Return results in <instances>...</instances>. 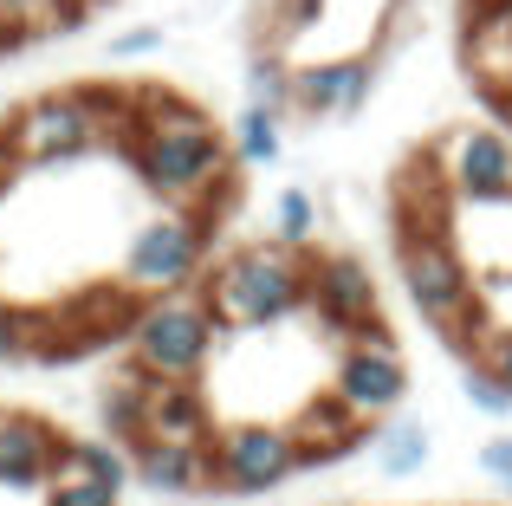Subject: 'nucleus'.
<instances>
[{
    "instance_id": "nucleus-14",
    "label": "nucleus",
    "mask_w": 512,
    "mask_h": 506,
    "mask_svg": "<svg viewBox=\"0 0 512 506\" xmlns=\"http://www.w3.org/2000/svg\"><path fill=\"white\" fill-rule=\"evenodd\" d=\"M286 429H292V448H299V468H325V461H344L363 448V416H350L338 396L305 403Z\"/></svg>"
},
{
    "instance_id": "nucleus-3",
    "label": "nucleus",
    "mask_w": 512,
    "mask_h": 506,
    "mask_svg": "<svg viewBox=\"0 0 512 506\" xmlns=\"http://www.w3.org/2000/svg\"><path fill=\"white\" fill-rule=\"evenodd\" d=\"M214 338L221 325L201 305V292H156L130 318V364L150 370L156 383H195L214 357Z\"/></svg>"
},
{
    "instance_id": "nucleus-29",
    "label": "nucleus",
    "mask_w": 512,
    "mask_h": 506,
    "mask_svg": "<svg viewBox=\"0 0 512 506\" xmlns=\"http://www.w3.org/2000/svg\"><path fill=\"white\" fill-rule=\"evenodd\" d=\"M493 111H500V124L512 130V98H493Z\"/></svg>"
},
{
    "instance_id": "nucleus-8",
    "label": "nucleus",
    "mask_w": 512,
    "mask_h": 506,
    "mask_svg": "<svg viewBox=\"0 0 512 506\" xmlns=\"http://www.w3.org/2000/svg\"><path fill=\"white\" fill-rule=\"evenodd\" d=\"M208 461H214V487H221V494H266V487H279L286 474H299L292 429H279V422H234V429H214Z\"/></svg>"
},
{
    "instance_id": "nucleus-22",
    "label": "nucleus",
    "mask_w": 512,
    "mask_h": 506,
    "mask_svg": "<svg viewBox=\"0 0 512 506\" xmlns=\"http://www.w3.org/2000/svg\"><path fill=\"white\" fill-rule=\"evenodd\" d=\"M46 506H117V494L98 487V481H85V474H72V468H52L46 474Z\"/></svg>"
},
{
    "instance_id": "nucleus-7",
    "label": "nucleus",
    "mask_w": 512,
    "mask_h": 506,
    "mask_svg": "<svg viewBox=\"0 0 512 506\" xmlns=\"http://www.w3.org/2000/svg\"><path fill=\"white\" fill-rule=\"evenodd\" d=\"M331 396H338L350 416H363V422H383V416H396V409H402V396H409V364H402V351L389 344L383 325L344 338Z\"/></svg>"
},
{
    "instance_id": "nucleus-18",
    "label": "nucleus",
    "mask_w": 512,
    "mask_h": 506,
    "mask_svg": "<svg viewBox=\"0 0 512 506\" xmlns=\"http://www.w3.org/2000/svg\"><path fill=\"white\" fill-rule=\"evenodd\" d=\"M59 468L111 487V494H124V481H130V455L117 442H59Z\"/></svg>"
},
{
    "instance_id": "nucleus-26",
    "label": "nucleus",
    "mask_w": 512,
    "mask_h": 506,
    "mask_svg": "<svg viewBox=\"0 0 512 506\" xmlns=\"http://www.w3.org/2000/svg\"><path fill=\"white\" fill-rule=\"evenodd\" d=\"M156 46H163V33H156V26H130V33L111 39V59H143V52H156Z\"/></svg>"
},
{
    "instance_id": "nucleus-16",
    "label": "nucleus",
    "mask_w": 512,
    "mask_h": 506,
    "mask_svg": "<svg viewBox=\"0 0 512 506\" xmlns=\"http://www.w3.org/2000/svg\"><path fill=\"white\" fill-rule=\"evenodd\" d=\"M98 416H104V429H111L117 448H137V442H143V416H150V370L130 364L117 383H104Z\"/></svg>"
},
{
    "instance_id": "nucleus-21",
    "label": "nucleus",
    "mask_w": 512,
    "mask_h": 506,
    "mask_svg": "<svg viewBox=\"0 0 512 506\" xmlns=\"http://www.w3.org/2000/svg\"><path fill=\"white\" fill-rule=\"evenodd\" d=\"M318 234V202H312V189H279V202H273V241L279 247H305Z\"/></svg>"
},
{
    "instance_id": "nucleus-27",
    "label": "nucleus",
    "mask_w": 512,
    "mask_h": 506,
    "mask_svg": "<svg viewBox=\"0 0 512 506\" xmlns=\"http://www.w3.org/2000/svg\"><path fill=\"white\" fill-rule=\"evenodd\" d=\"M26 344H33V325H26L20 312H7V305H0V357L26 351Z\"/></svg>"
},
{
    "instance_id": "nucleus-11",
    "label": "nucleus",
    "mask_w": 512,
    "mask_h": 506,
    "mask_svg": "<svg viewBox=\"0 0 512 506\" xmlns=\"http://www.w3.org/2000/svg\"><path fill=\"white\" fill-rule=\"evenodd\" d=\"M370 85H376V65L363 59V52H350V59H318V65H299V72H292V104H299L305 117H350V111H363Z\"/></svg>"
},
{
    "instance_id": "nucleus-20",
    "label": "nucleus",
    "mask_w": 512,
    "mask_h": 506,
    "mask_svg": "<svg viewBox=\"0 0 512 506\" xmlns=\"http://www.w3.org/2000/svg\"><path fill=\"white\" fill-rule=\"evenodd\" d=\"M461 351L474 357V364H487L493 377L506 383V396H512V325H493L487 312L467 325V338H461Z\"/></svg>"
},
{
    "instance_id": "nucleus-24",
    "label": "nucleus",
    "mask_w": 512,
    "mask_h": 506,
    "mask_svg": "<svg viewBox=\"0 0 512 506\" xmlns=\"http://www.w3.org/2000/svg\"><path fill=\"white\" fill-rule=\"evenodd\" d=\"M247 91H253V104H273V111H286V104H292V72H286L279 59H253Z\"/></svg>"
},
{
    "instance_id": "nucleus-28",
    "label": "nucleus",
    "mask_w": 512,
    "mask_h": 506,
    "mask_svg": "<svg viewBox=\"0 0 512 506\" xmlns=\"http://www.w3.org/2000/svg\"><path fill=\"white\" fill-rule=\"evenodd\" d=\"M7 182H13V150H7V137H0V202H7Z\"/></svg>"
},
{
    "instance_id": "nucleus-6",
    "label": "nucleus",
    "mask_w": 512,
    "mask_h": 506,
    "mask_svg": "<svg viewBox=\"0 0 512 506\" xmlns=\"http://www.w3.org/2000/svg\"><path fill=\"white\" fill-rule=\"evenodd\" d=\"M208 260V215L201 208H169V215L143 221L124 247V292L156 299V292H182Z\"/></svg>"
},
{
    "instance_id": "nucleus-2",
    "label": "nucleus",
    "mask_w": 512,
    "mask_h": 506,
    "mask_svg": "<svg viewBox=\"0 0 512 506\" xmlns=\"http://www.w3.org/2000/svg\"><path fill=\"white\" fill-rule=\"evenodd\" d=\"M312 299V260L305 247H234L208 279H201V305L214 312L221 331H266L305 312Z\"/></svg>"
},
{
    "instance_id": "nucleus-15",
    "label": "nucleus",
    "mask_w": 512,
    "mask_h": 506,
    "mask_svg": "<svg viewBox=\"0 0 512 506\" xmlns=\"http://www.w3.org/2000/svg\"><path fill=\"white\" fill-rule=\"evenodd\" d=\"M208 442H137L130 448V474H137L150 494H201V487H214Z\"/></svg>"
},
{
    "instance_id": "nucleus-4",
    "label": "nucleus",
    "mask_w": 512,
    "mask_h": 506,
    "mask_svg": "<svg viewBox=\"0 0 512 506\" xmlns=\"http://www.w3.org/2000/svg\"><path fill=\"white\" fill-rule=\"evenodd\" d=\"M124 117H130V104L104 111L98 91H46V98L20 104L0 137H7L13 163H72V156H85L104 137V124H124Z\"/></svg>"
},
{
    "instance_id": "nucleus-10",
    "label": "nucleus",
    "mask_w": 512,
    "mask_h": 506,
    "mask_svg": "<svg viewBox=\"0 0 512 506\" xmlns=\"http://www.w3.org/2000/svg\"><path fill=\"white\" fill-rule=\"evenodd\" d=\"M312 305L318 318H325V331H338V338H357V331L383 325V305H376V279L363 260H350V253H325V260H312Z\"/></svg>"
},
{
    "instance_id": "nucleus-19",
    "label": "nucleus",
    "mask_w": 512,
    "mask_h": 506,
    "mask_svg": "<svg viewBox=\"0 0 512 506\" xmlns=\"http://www.w3.org/2000/svg\"><path fill=\"white\" fill-rule=\"evenodd\" d=\"M234 156L240 163H273L279 156V111L273 104H247L234 117Z\"/></svg>"
},
{
    "instance_id": "nucleus-9",
    "label": "nucleus",
    "mask_w": 512,
    "mask_h": 506,
    "mask_svg": "<svg viewBox=\"0 0 512 506\" xmlns=\"http://www.w3.org/2000/svg\"><path fill=\"white\" fill-rule=\"evenodd\" d=\"M441 182L461 202H512V130L467 124L441 143Z\"/></svg>"
},
{
    "instance_id": "nucleus-25",
    "label": "nucleus",
    "mask_w": 512,
    "mask_h": 506,
    "mask_svg": "<svg viewBox=\"0 0 512 506\" xmlns=\"http://www.w3.org/2000/svg\"><path fill=\"white\" fill-rule=\"evenodd\" d=\"M480 474L487 481H500L512 494V435H493V442H480Z\"/></svg>"
},
{
    "instance_id": "nucleus-23",
    "label": "nucleus",
    "mask_w": 512,
    "mask_h": 506,
    "mask_svg": "<svg viewBox=\"0 0 512 506\" xmlns=\"http://www.w3.org/2000/svg\"><path fill=\"white\" fill-rule=\"evenodd\" d=\"M461 390H467V403H474L480 416H500V422L512 416V396H506V383L493 377L487 364H474V357H467V377H461Z\"/></svg>"
},
{
    "instance_id": "nucleus-12",
    "label": "nucleus",
    "mask_w": 512,
    "mask_h": 506,
    "mask_svg": "<svg viewBox=\"0 0 512 506\" xmlns=\"http://www.w3.org/2000/svg\"><path fill=\"white\" fill-rule=\"evenodd\" d=\"M461 65L480 91L493 98H512V7H474L461 39Z\"/></svg>"
},
{
    "instance_id": "nucleus-5",
    "label": "nucleus",
    "mask_w": 512,
    "mask_h": 506,
    "mask_svg": "<svg viewBox=\"0 0 512 506\" xmlns=\"http://www.w3.org/2000/svg\"><path fill=\"white\" fill-rule=\"evenodd\" d=\"M396 266H402V292H409V305L428 318L435 331H448L454 344L467 338V325H474L487 305H480L474 279H467L461 253L441 228H409L396 247Z\"/></svg>"
},
{
    "instance_id": "nucleus-17",
    "label": "nucleus",
    "mask_w": 512,
    "mask_h": 506,
    "mask_svg": "<svg viewBox=\"0 0 512 506\" xmlns=\"http://www.w3.org/2000/svg\"><path fill=\"white\" fill-rule=\"evenodd\" d=\"M370 448H376V468H383L389 481H409V474H422V468H428V422H415V416H389L383 429L370 435Z\"/></svg>"
},
{
    "instance_id": "nucleus-1",
    "label": "nucleus",
    "mask_w": 512,
    "mask_h": 506,
    "mask_svg": "<svg viewBox=\"0 0 512 506\" xmlns=\"http://www.w3.org/2000/svg\"><path fill=\"white\" fill-rule=\"evenodd\" d=\"M117 130H124L130 163H137V176H143L150 195H163L175 208H201L208 189H221L234 143H227L195 104L169 98V91H143Z\"/></svg>"
},
{
    "instance_id": "nucleus-13",
    "label": "nucleus",
    "mask_w": 512,
    "mask_h": 506,
    "mask_svg": "<svg viewBox=\"0 0 512 506\" xmlns=\"http://www.w3.org/2000/svg\"><path fill=\"white\" fill-rule=\"evenodd\" d=\"M59 468V435L26 409H0V487H46Z\"/></svg>"
}]
</instances>
